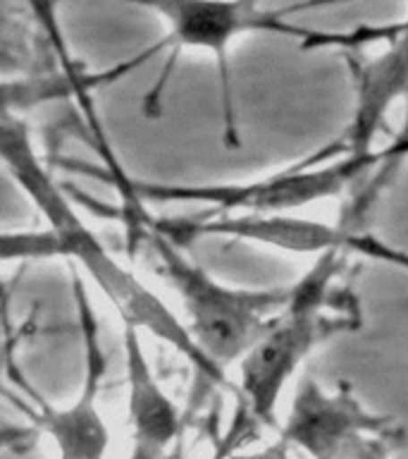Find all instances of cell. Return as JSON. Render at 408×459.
Returning a JSON list of instances; mask_svg holds the SVG:
<instances>
[{
	"label": "cell",
	"mask_w": 408,
	"mask_h": 459,
	"mask_svg": "<svg viewBox=\"0 0 408 459\" xmlns=\"http://www.w3.org/2000/svg\"><path fill=\"white\" fill-rule=\"evenodd\" d=\"M70 282L74 304H77V321L81 330V350H84V383L77 402L67 409L50 407L38 394L17 383L34 400V409L24 407L31 421L41 430H46L55 440L60 459H103L107 450V429L100 416L96 402H98L100 380L106 376V351L100 347L98 321L93 316L89 292H86L84 278L77 271V265L70 264Z\"/></svg>",
	"instance_id": "cell-7"
},
{
	"label": "cell",
	"mask_w": 408,
	"mask_h": 459,
	"mask_svg": "<svg viewBox=\"0 0 408 459\" xmlns=\"http://www.w3.org/2000/svg\"><path fill=\"white\" fill-rule=\"evenodd\" d=\"M346 258L344 251L320 254L313 268L292 285L285 308L239 361V400L253 421L275 426L282 390L303 359L329 337L361 325L353 297L336 287Z\"/></svg>",
	"instance_id": "cell-3"
},
{
	"label": "cell",
	"mask_w": 408,
	"mask_h": 459,
	"mask_svg": "<svg viewBox=\"0 0 408 459\" xmlns=\"http://www.w3.org/2000/svg\"><path fill=\"white\" fill-rule=\"evenodd\" d=\"M143 242L156 256L160 275L177 292L193 342L220 371L227 373V366H239L289 301L292 285L268 290L222 285L203 265L186 256L184 247L156 230L146 228Z\"/></svg>",
	"instance_id": "cell-4"
},
{
	"label": "cell",
	"mask_w": 408,
	"mask_h": 459,
	"mask_svg": "<svg viewBox=\"0 0 408 459\" xmlns=\"http://www.w3.org/2000/svg\"><path fill=\"white\" fill-rule=\"evenodd\" d=\"M286 440H282L279 445H272L268 450L260 452H251V455H225L220 452L215 459H286Z\"/></svg>",
	"instance_id": "cell-9"
},
{
	"label": "cell",
	"mask_w": 408,
	"mask_h": 459,
	"mask_svg": "<svg viewBox=\"0 0 408 459\" xmlns=\"http://www.w3.org/2000/svg\"><path fill=\"white\" fill-rule=\"evenodd\" d=\"M129 5L146 7L160 17L165 24V36L156 46L141 50L139 56L115 65L113 70L100 72L93 77H79V89L107 84L136 70L139 65L149 63L150 57L167 50V60L160 70L157 84L146 93V113L153 117L157 103L163 99L165 84L170 82L172 65L184 48L213 53L220 74V108H222V139L227 146H239V127H236L234 89H232V60L229 50L239 36L256 34H282L301 39V48H318L325 31L322 29L303 27L293 17L306 10L332 5L342 0H301L285 7H265L263 0H120ZM346 3V0H344Z\"/></svg>",
	"instance_id": "cell-2"
},
{
	"label": "cell",
	"mask_w": 408,
	"mask_h": 459,
	"mask_svg": "<svg viewBox=\"0 0 408 459\" xmlns=\"http://www.w3.org/2000/svg\"><path fill=\"white\" fill-rule=\"evenodd\" d=\"M3 160L14 182L24 189L48 225L38 232H5L3 261L57 256L81 265V271L117 308L122 325H134L141 333L157 337L160 342L177 351L179 357H184L208 383L229 387V393L239 397V387L199 350L186 323L153 290L143 285L134 273L127 271L106 244L100 242L98 235L81 221L63 186L57 185L48 168L41 163L27 125L14 120L10 113L3 117Z\"/></svg>",
	"instance_id": "cell-1"
},
{
	"label": "cell",
	"mask_w": 408,
	"mask_h": 459,
	"mask_svg": "<svg viewBox=\"0 0 408 459\" xmlns=\"http://www.w3.org/2000/svg\"><path fill=\"white\" fill-rule=\"evenodd\" d=\"M282 440L301 445L313 459H385L389 423L361 407L346 383L325 394L310 376L299 383Z\"/></svg>",
	"instance_id": "cell-5"
},
{
	"label": "cell",
	"mask_w": 408,
	"mask_h": 459,
	"mask_svg": "<svg viewBox=\"0 0 408 459\" xmlns=\"http://www.w3.org/2000/svg\"><path fill=\"white\" fill-rule=\"evenodd\" d=\"M387 48L370 60H349L356 103L351 122L339 136L344 151L370 153L387 113L401 96H408V20L392 24H361L349 31H332L327 48H361L368 43Z\"/></svg>",
	"instance_id": "cell-6"
},
{
	"label": "cell",
	"mask_w": 408,
	"mask_h": 459,
	"mask_svg": "<svg viewBox=\"0 0 408 459\" xmlns=\"http://www.w3.org/2000/svg\"><path fill=\"white\" fill-rule=\"evenodd\" d=\"M122 344L127 366L129 423L136 440V452L132 459H157L177 437L179 411L150 371L141 330L134 325H122Z\"/></svg>",
	"instance_id": "cell-8"
}]
</instances>
